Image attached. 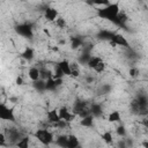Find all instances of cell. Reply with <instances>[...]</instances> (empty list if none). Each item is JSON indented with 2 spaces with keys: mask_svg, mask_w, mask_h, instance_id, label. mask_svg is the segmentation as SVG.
Here are the masks:
<instances>
[{
  "mask_svg": "<svg viewBox=\"0 0 148 148\" xmlns=\"http://www.w3.org/2000/svg\"><path fill=\"white\" fill-rule=\"evenodd\" d=\"M120 14V1L110 2L109 5L102 7L101 9H97V16L102 20H109L114 21Z\"/></svg>",
  "mask_w": 148,
  "mask_h": 148,
  "instance_id": "cell-1",
  "label": "cell"
},
{
  "mask_svg": "<svg viewBox=\"0 0 148 148\" xmlns=\"http://www.w3.org/2000/svg\"><path fill=\"white\" fill-rule=\"evenodd\" d=\"M35 136H36V140L39 141L42 145H50L53 140H54V136H53V133L51 131H49L47 128H39L35 132Z\"/></svg>",
  "mask_w": 148,
  "mask_h": 148,
  "instance_id": "cell-2",
  "label": "cell"
},
{
  "mask_svg": "<svg viewBox=\"0 0 148 148\" xmlns=\"http://www.w3.org/2000/svg\"><path fill=\"white\" fill-rule=\"evenodd\" d=\"M0 119L2 121H15V113H14V109L7 106L3 102L0 104Z\"/></svg>",
  "mask_w": 148,
  "mask_h": 148,
  "instance_id": "cell-3",
  "label": "cell"
},
{
  "mask_svg": "<svg viewBox=\"0 0 148 148\" xmlns=\"http://www.w3.org/2000/svg\"><path fill=\"white\" fill-rule=\"evenodd\" d=\"M109 44L111 47H116V46H123V47H128L130 43L126 39V37L123 34H112L110 36V40Z\"/></svg>",
  "mask_w": 148,
  "mask_h": 148,
  "instance_id": "cell-4",
  "label": "cell"
},
{
  "mask_svg": "<svg viewBox=\"0 0 148 148\" xmlns=\"http://www.w3.org/2000/svg\"><path fill=\"white\" fill-rule=\"evenodd\" d=\"M58 112H59V116H60V119L62 120H66L67 123H72L75 118H76V113H74L73 111H71L66 105H62L58 109Z\"/></svg>",
  "mask_w": 148,
  "mask_h": 148,
  "instance_id": "cell-5",
  "label": "cell"
},
{
  "mask_svg": "<svg viewBox=\"0 0 148 148\" xmlns=\"http://www.w3.org/2000/svg\"><path fill=\"white\" fill-rule=\"evenodd\" d=\"M59 17V12L54 7H47L44 9V18L46 22L53 23Z\"/></svg>",
  "mask_w": 148,
  "mask_h": 148,
  "instance_id": "cell-6",
  "label": "cell"
},
{
  "mask_svg": "<svg viewBox=\"0 0 148 148\" xmlns=\"http://www.w3.org/2000/svg\"><path fill=\"white\" fill-rule=\"evenodd\" d=\"M46 119H47V123L53 124V125H56L57 123H59L61 119H60L58 109H51V110H49L46 112Z\"/></svg>",
  "mask_w": 148,
  "mask_h": 148,
  "instance_id": "cell-7",
  "label": "cell"
},
{
  "mask_svg": "<svg viewBox=\"0 0 148 148\" xmlns=\"http://www.w3.org/2000/svg\"><path fill=\"white\" fill-rule=\"evenodd\" d=\"M58 66L62 69L65 76H71V73H72V68H71V61L67 60V59H61L60 61L57 62Z\"/></svg>",
  "mask_w": 148,
  "mask_h": 148,
  "instance_id": "cell-8",
  "label": "cell"
},
{
  "mask_svg": "<svg viewBox=\"0 0 148 148\" xmlns=\"http://www.w3.org/2000/svg\"><path fill=\"white\" fill-rule=\"evenodd\" d=\"M28 77L32 81V82H36L40 79V68H37V67H30L28 69Z\"/></svg>",
  "mask_w": 148,
  "mask_h": 148,
  "instance_id": "cell-9",
  "label": "cell"
},
{
  "mask_svg": "<svg viewBox=\"0 0 148 148\" xmlns=\"http://www.w3.org/2000/svg\"><path fill=\"white\" fill-rule=\"evenodd\" d=\"M21 58L24 59V60H27L28 62L31 61V60L35 58V51H34V49L30 47V46H27V47L23 50V52L21 53Z\"/></svg>",
  "mask_w": 148,
  "mask_h": 148,
  "instance_id": "cell-10",
  "label": "cell"
},
{
  "mask_svg": "<svg viewBox=\"0 0 148 148\" xmlns=\"http://www.w3.org/2000/svg\"><path fill=\"white\" fill-rule=\"evenodd\" d=\"M121 120V114L118 110H113L108 114V121L109 123H119Z\"/></svg>",
  "mask_w": 148,
  "mask_h": 148,
  "instance_id": "cell-11",
  "label": "cell"
},
{
  "mask_svg": "<svg viewBox=\"0 0 148 148\" xmlns=\"http://www.w3.org/2000/svg\"><path fill=\"white\" fill-rule=\"evenodd\" d=\"M80 125L83 127H92L94 125V114H88L86 117H83L80 120Z\"/></svg>",
  "mask_w": 148,
  "mask_h": 148,
  "instance_id": "cell-12",
  "label": "cell"
},
{
  "mask_svg": "<svg viewBox=\"0 0 148 148\" xmlns=\"http://www.w3.org/2000/svg\"><path fill=\"white\" fill-rule=\"evenodd\" d=\"M80 145V142H79V139H77V136L76 135H73V134H71V135H67V147H69V148H75V147H77Z\"/></svg>",
  "mask_w": 148,
  "mask_h": 148,
  "instance_id": "cell-13",
  "label": "cell"
},
{
  "mask_svg": "<svg viewBox=\"0 0 148 148\" xmlns=\"http://www.w3.org/2000/svg\"><path fill=\"white\" fill-rule=\"evenodd\" d=\"M102 60H103L102 57H98V56H90V58H89V60H88V62H87V67L90 68V69H94V67H95L99 61H102Z\"/></svg>",
  "mask_w": 148,
  "mask_h": 148,
  "instance_id": "cell-14",
  "label": "cell"
},
{
  "mask_svg": "<svg viewBox=\"0 0 148 148\" xmlns=\"http://www.w3.org/2000/svg\"><path fill=\"white\" fill-rule=\"evenodd\" d=\"M57 88H58V86H57L56 79H53V77L51 76V77H49L47 80H45V90L52 91V90H56Z\"/></svg>",
  "mask_w": 148,
  "mask_h": 148,
  "instance_id": "cell-15",
  "label": "cell"
},
{
  "mask_svg": "<svg viewBox=\"0 0 148 148\" xmlns=\"http://www.w3.org/2000/svg\"><path fill=\"white\" fill-rule=\"evenodd\" d=\"M101 138H102V140H103L105 143H112V141H113V135H112V132H111L110 130H105V131L102 133Z\"/></svg>",
  "mask_w": 148,
  "mask_h": 148,
  "instance_id": "cell-16",
  "label": "cell"
},
{
  "mask_svg": "<svg viewBox=\"0 0 148 148\" xmlns=\"http://www.w3.org/2000/svg\"><path fill=\"white\" fill-rule=\"evenodd\" d=\"M53 23H54L56 27L59 28V29H65V28L67 27V21H66V18L62 17V16H59Z\"/></svg>",
  "mask_w": 148,
  "mask_h": 148,
  "instance_id": "cell-17",
  "label": "cell"
},
{
  "mask_svg": "<svg viewBox=\"0 0 148 148\" xmlns=\"http://www.w3.org/2000/svg\"><path fill=\"white\" fill-rule=\"evenodd\" d=\"M15 145H16V147H18V148H28V146H29V138H28V136L21 138V139L17 140V142H16Z\"/></svg>",
  "mask_w": 148,
  "mask_h": 148,
  "instance_id": "cell-18",
  "label": "cell"
},
{
  "mask_svg": "<svg viewBox=\"0 0 148 148\" xmlns=\"http://www.w3.org/2000/svg\"><path fill=\"white\" fill-rule=\"evenodd\" d=\"M105 67H106V65H105V62H104V60H102V61H99L95 67H94V72L95 73H97V74H101V73H103L104 71H105Z\"/></svg>",
  "mask_w": 148,
  "mask_h": 148,
  "instance_id": "cell-19",
  "label": "cell"
},
{
  "mask_svg": "<svg viewBox=\"0 0 148 148\" xmlns=\"http://www.w3.org/2000/svg\"><path fill=\"white\" fill-rule=\"evenodd\" d=\"M71 46H72V49H79L80 46H82V39L81 38H77V37L72 38Z\"/></svg>",
  "mask_w": 148,
  "mask_h": 148,
  "instance_id": "cell-20",
  "label": "cell"
},
{
  "mask_svg": "<svg viewBox=\"0 0 148 148\" xmlns=\"http://www.w3.org/2000/svg\"><path fill=\"white\" fill-rule=\"evenodd\" d=\"M116 133L119 135V136H125L126 135V128H125V126H123V125H120V126H118L117 127V130H116Z\"/></svg>",
  "mask_w": 148,
  "mask_h": 148,
  "instance_id": "cell-21",
  "label": "cell"
},
{
  "mask_svg": "<svg viewBox=\"0 0 148 148\" xmlns=\"http://www.w3.org/2000/svg\"><path fill=\"white\" fill-rule=\"evenodd\" d=\"M128 74H130V76H131V77H136V76L139 75V69H138V68H135V67H132V68H130Z\"/></svg>",
  "mask_w": 148,
  "mask_h": 148,
  "instance_id": "cell-22",
  "label": "cell"
},
{
  "mask_svg": "<svg viewBox=\"0 0 148 148\" xmlns=\"http://www.w3.org/2000/svg\"><path fill=\"white\" fill-rule=\"evenodd\" d=\"M109 3H110V0H95V5H96V6H102V7H104V6L109 5Z\"/></svg>",
  "mask_w": 148,
  "mask_h": 148,
  "instance_id": "cell-23",
  "label": "cell"
},
{
  "mask_svg": "<svg viewBox=\"0 0 148 148\" xmlns=\"http://www.w3.org/2000/svg\"><path fill=\"white\" fill-rule=\"evenodd\" d=\"M81 74V71L80 69H72V73H71V77L73 79H77Z\"/></svg>",
  "mask_w": 148,
  "mask_h": 148,
  "instance_id": "cell-24",
  "label": "cell"
},
{
  "mask_svg": "<svg viewBox=\"0 0 148 148\" xmlns=\"http://www.w3.org/2000/svg\"><path fill=\"white\" fill-rule=\"evenodd\" d=\"M15 83L17 84V86H22L23 83H24V81H23V77L22 76H16V79H15Z\"/></svg>",
  "mask_w": 148,
  "mask_h": 148,
  "instance_id": "cell-25",
  "label": "cell"
},
{
  "mask_svg": "<svg viewBox=\"0 0 148 148\" xmlns=\"http://www.w3.org/2000/svg\"><path fill=\"white\" fill-rule=\"evenodd\" d=\"M142 124H143V126H145V127L148 130V116H147V118H145V119H143Z\"/></svg>",
  "mask_w": 148,
  "mask_h": 148,
  "instance_id": "cell-26",
  "label": "cell"
},
{
  "mask_svg": "<svg viewBox=\"0 0 148 148\" xmlns=\"http://www.w3.org/2000/svg\"><path fill=\"white\" fill-rule=\"evenodd\" d=\"M142 146H145V147H148V141H143V142H142Z\"/></svg>",
  "mask_w": 148,
  "mask_h": 148,
  "instance_id": "cell-27",
  "label": "cell"
},
{
  "mask_svg": "<svg viewBox=\"0 0 148 148\" xmlns=\"http://www.w3.org/2000/svg\"><path fill=\"white\" fill-rule=\"evenodd\" d=\"M147 116H148V111H147Z\"/></svg>",
  "mask_w": 148,
  "mask_h": 148,
  "instance_id": "cell-28",
  "label": "cell"
}]
</instances>
